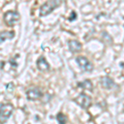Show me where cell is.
<instances>
[{
    "label": "cell",
    "instance_id": "cell-1",
    "mask_svg": "<svg viewBox=\"0 0 124 124\" xmlns=\"http://www.w3.org/2000/svg\"><path fill=\"white\" fill-rule=\"evenodd\" d=\"M64 0H48L40 8V17H44L53 12L56 8L60 7Z\"/></svg>",
    "mask_w": 124,
    "mask_h": 124
},
{
    "label": "cell",
    "instance_id": "cell-2",
    "mask_svg": "<svg viewBox=\"0 0 124 124\" xmlns=\"http://www.w3.org/2000/svg\"><path fill=\"white\" fill-rule=\"evenodd\" d=\"M13 111V107L9 103H0V122L3 123L11 117Z\"/></svg>",
    "mask_w": 124,
    "mask_h": 124
},
{
    "label": "cell",
    "instance_id": "cell-3",
    "mask_svg": "<svg viewBox=\"0 0 124 124\" xmlns=\"http://www.w3.org/2000/svg\"><path fill=\"white\" fill-rule=\"evenodd\" d=\"M20 18V15L17 12L8 11L3 15V20L8 27H13Z\"/></svg>",
    "mask_w": 124,
    "mask_h": 124
},
{
    "label": "cell",
    "instance_id": "cell-4",
    "mask_svg": "<svg viewBox=\"0 0 124 124\" xmlns=\"http://www.w3.org/2000/svg\"><path fill=\"white\" fill-rule=\"evenodd\" d=\"M74 101L84 109H88L91 106V98L85 93H80L74 99Z\"/></svg>",
    "mask_w": 124,
    "mask_h": 124
},
{
    "label": "cell",
    "instance_id": "cell-5",
    "mask_svg": "<svg viewBox=\"0 0 124 124\" xmlns=\"http://www.w3.org/2000/svg\"><path fill=\"white\" fill-rule=\"evenodd\" d=\"M76 62L79 66L80 67V69L85 72H90L93 68L91 62L86 57L82 56V55H79L76 58Z\"/></svg>",
    "mask_w": 124,
    "mask_h": 124
},
{
    "label": "cell",
    "instance_id": "cell-6",
    "mask_svg": "<svg viewBox=\"0 0 124 124\" xmlns=\"http://www.w3.org/2000/svg\"><path fill=\"white\" fill-rule=\"evenodd\" d=\"M26 94H27V98L28 100L35 101L41 99L43 96V93L38 88H35V89H28L27 91V93H26Z\"/></svg>",
    "mask_w": 124,
    "mask_h": 124
},
{
    "label": "cell",
    "instance_id": "cell-7",
    "mask_svg": "<svg viewBox=\"0 0 124 124\" xmlns=\"http://www.w3.org/2000/svg\"><path fill=\"white\" fill-rule=\"evenodd\" d=\"M37 66L40 71H43V72L48 71L50 69L49 64H48V62L46 61V60L45 59L44 56H41L38 60H37Z\"/></svg>",
    "mask_w": 124,
    "mask_h": 124
},
{
    "label": "cell",
    "instance_id": "cell-8",
    "mask_svg": "<svg viewBox=\"0 0 124 124\" xmlns=\"http://www.w3.org/2000/svg\"><path fill=\"white\" fill-rule=\"evenodd\" d=\"M100 82H101L102 86L106 89H113L114 86H116V84L114 83L113 79L108 76L102 78Z\"/></svg>",
    "mask_w": 124,
    "mask_h": 124
},
{
    "label": "cell",
    "instance_id": "cell-9",
    "mask_svg": "<svg viewBox=\"0 0 124 124\" xmlns=\"http://www.w3.org/2000/svg\"><path fill=\"white\" fill-rule=\"evenodd\" d=\"M68 46H69L70 51L73 53H76L81 51V48H82L81 43L78 41H75V40L70 41L69 42H68Z\"/></svg>",
    "mask_w": 124,
    "mask_h": 124
},
{
    "label": "cell",
    "instance_id": "cell-10",
    "mask_svg": "<svg viewBox=\"0 0 124 124\" xmlns=\"http://www.w3.org/2000/svg\"><path fill=\"white\" fill-rule=\"evenodd\" d=\"M14 36H15L14 31H4L0 32V44L3 43V41L8 39H13L14 37Z\"/></svg>",
    "mask_w": 124,
    "mask_h": 124
},
{
    "label": "cell",
    "instance_id": "cell-11",
    "mask_svg": "<svg viewBox=\"0 0 124 124\" xmlns=\"http://www.w3.org/2000/svg\"><path fill=\"white\" fill-rule=\"evenodd\" d=\"M78 87L81 88V89H87V90L92 91L93 90V86L92 82L89 80V79H85V80L78 83Z\"/></svg>",
    "mask_w": 124,
    "mask_h": 124
},
{
    "label": "cell",
    "instance_id": "cell-12",
    "mask_svg": "<svg viewBox=\"0 0 124 124\" xmlns=\"http://www.w3.org/2000/svg\"><path fill=\"white\" fill-rule=\"evenodd\" d=\"M56 119L58 121V123L59 124H66L67 122V117L65 114H63L62 113H57L56 115Z\"/></svg>",
    "mask_w": 124,
    "mask_h": 124
}]
</instances>
